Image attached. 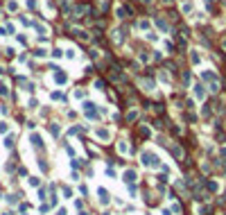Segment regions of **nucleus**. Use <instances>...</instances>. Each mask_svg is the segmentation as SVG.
<instances>
[{
	"label": "nucleus",
	"mask_w": 226,
	"mask_h": 215,
	"mask_svg": "<svg viewBox=\"0 0 226 215\" xmlns=\"http://www.w3.org/2000/svg\"><path fill=\"white\" fill-rule=\"evenodd\" d=\"M97 136H100V138H109V131H106V129H97Z\"/></svg>",
	"instance_id": "nucleus-5"
},
{
	"label": "nucleus",
	"mask_w": 226,
	"mask_h": 215,
	"mask_svg": "<svg viewBox=\"0 0 226 215\" xmlns=\"http://www.w3.org/2000/svg\"><path fill=\"white\" fill-rule=\"evenodd\" d=\"M118 152H120V154H127V152H129V147H127V143H125V140H122L120 145H118Z\"/></svg>",
	"instance_id": "nucleus-4"
},
{
	"label": "nucleus",
	"mask_w": 226,
	"mask_h": 215,
	"mask_svg": "<svg viewBox=\"0 0 226 215\" xmlns=\"http://www.w3.org/2000/svg\"><path fill=\"white\" fill-rule=\"evenodd\" d=\"M100 204H109V197H106V190L100 188Z\"/></svg>",
	"instance_id": "nucleus-3"
},
{
	"label": "nucleus",
	"mask_w": 226,
	"mask_h": 215,
	"mask_svg": "<svg viewBox=\"0 0 226 215\" xmlns=\"http://www.w3.org/2000/svg\"><path fill=\"white\" fill-rule=\"evenodd\" d=\"M125 181H127V183H134V181H136V172H134V170H127V172H125Z\"/></svg>",
	"instance_id": "nucleus-2"
},
{
	"label": "nucleus",
	"mask_w": 226,
	"mask_h": 215,
	"mask_svg": "<svg viewBox=\"0 0 226 215\" xmlns=\"http://www.w3.org/2000/svg\"><path fill=\"white\" fill-rule=\"evenodd\" d=\"M194 88H197V91H194V95H197V97H199V100H201L203 95H206V93H203V91H201V86H194Z\"/></svg>",
	"instance_id": "nucleus-6"
},
{
	"label": "nucleus",
	"mask_w": 226,
	"mask_h": 215,
	"mask_svg": "<svg viewBox=\"0 0 226 215\" xmlns=\"http://www.w3.org/2000/svg\"><path fill=\"white\" fill-rule=\"evenodd\" d=\"M140 159H143V166H147V168H161L158 156H156L154 152H149V149H145V152L140 154Z\"/></svg>",
	"instance_id": "nucleus-1"
}]
</instances>
